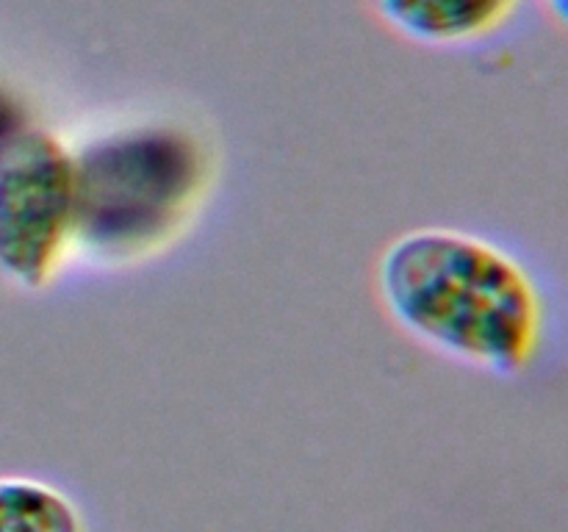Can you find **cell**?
Segmentation results:
<instances>
[{"mask_svg": "<svg viewBox=\"0 0 568 532\" xmlns=\"http://www.w3.org/2000/svg\"><path fill=\"white\" fill-rule=\"evenodd\" d=\"M388 319L425 347L491 375H519L544 338V299L519 258L458 227L405 231L377 258Z\"/></svg>", "mask_w": 568, "mask_h": 532, "instance_id": "obj_1", "label": "cell"}, {"mask_svg": "<svg viewBox=\"0 0 568 532\" xmlns=\"http://www.w3.org/2000/svg\"><path fill=\"white\" fill-rule=\"evenodd\" d=\"M81 158L44 127L0 139V275L42 291L81 236Z\"/></svg>", "mask_w": 568, "mask_h": 532, "instance_id": "obj_2", "label": "cell"}, {"mask_svg": "<svg viewBox=\"0 0 568 532\" xmlns=\"http://www.w3.org/2000/svg\"><path fill=\"white\" fill-rule=\"evenodd\" d=\"M521 0H369L377 20L425 48H466L497 33Z\"/></svg>", "mask_w": 568, "mask_h": 532, "instance_id": "obj_3", "label": "cell"}, {"mask_svg": "<svg viewBox=\"0 0 568 532\" xmlns=\"http://www.w3.org/2000/svg\"><path fill=\"white\" fill-rule=\"evenodd\" d=\"M0 532H87L64 488L26 474H0Z\"/></svg>", "mask_w": 568, "mask_h": 532, "instance_id": "obj_4", "label": "cell"}, {"mask_svg": "<svg viewBox=\"0 0 568 532\" xmlns=\"http://www.w3.org/2000/svg\"><path fill=\"white\" fill-rule=\"evenodd\" d=\"M544 6L549 9V14L558 20V25H564L566 22V9H568V0H544Z\"/></svg>", "mask_w": 568, "mask_h": 532, "instance_id": "obj_5", "label": "cell"}]
</instances>
